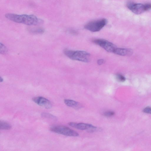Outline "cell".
<instances>
[{"label": "cell", "mask_w": 151, "mask_h": 151, "mask_svg": "<svg viewBox=\"0 0 151 151\" xmlns=\"http://www.w3.org/2000/svg\"><path fill=\"white\" fill-rule=\"evenodd\" d=\"M5 17L14 22L25 24L28 26L38 25L44 23L42 19L38 18L33 15H18L12 13L5 15Z\"/></svg>", "instance_id": "cell-1"}, {"label": "cell", "mask_w": 151, "mask_h": 151, "mask_svg": "<svg viewBox=\"0 0 151 151\" xmlns=\"http://www.w3.org/2000/svg\"><path fill=\"white\" fill-rule=\"evenodd\" d=\"M64 53L67 56L73 60L85 63L88 62L90 61V54L85 51L65 49Z\"/></svg>", "instance_id": "cell-2"}, {"label": "cell", "mask_w": 151, "mask_h": 151, "mask_svg": "<svg viewBox=\"0 0 151 151\" xmlns=\"http://www.w3.org/2000/svg\"><path fill=\"white\" fill-rule=\"evenodd\" d=\"M127 8L134 13L140 14L151 9V4H142L130 2L127 4Z\"/></svg>", "instance_id": "cell-3"}, {"label": "cell", "mask_w": 151, "mask_h": 151, "mask_svg": "<svg viewBox=\"0 0 151 151\" xmlns=\"http://www.w3.org/2000/svg\"><path fill=\"white\" fill-rule=\"evenodd\" d=\"M107 22V20L104 18L94 20L86 24L84 28L92 32H98L106 25Z\"/></svg>", "instance_id": "cell-4"}, {"label": "cell", "mask_w": 151, "mask_h": 151, "mask_svg": "<svg viewBox=\"0 0 151 151\" xmlns=\"http://www.w3.org/2000/svg\"><path fill=\"white\" fill-rule=\"evenodd\" d=\"M51 131L55 133L64 135L76 137L79 135L76 132L66 126H57L51 127Z\"/></svg>", "instance_id": "cell-5"}, {"label": "cell", "mask_w": 151, "mask_h": 151, "mask_svg": "<svg viewBox=\"0 0 151 151\" xmlns=\"http://www.w3.org/2000/svg\"><path fill=\"white\" fill-rule=\"evenodd\" d=\"M92 42L109 52L113 53L117 48L112 43L103 39H95L93 40Z\"/></svg>", "instance_id": "cell-6"}, {"label": "cell", "mask_w": 151, "mask_h": 151, "mask_svg": "<svg viewBox=\"0 0 151 151\" xmlns=\"http://www.w3.org/2000/svg\"><path fill=\"white\" fill-rule=\"evenodd\" d=\"M69 125L73 127L81 130H87L89 132H93L97 130V127L93 125L83 123H75L70 122Z\"/></svg>", "instance_id": "cell-7"}, {"label": "cell", "mask_w": 151, "mask_h": 151, "mask_svg": "<svg viewBox=\"0 0 151 151\" xmlns=\"http://www.w3.org/2000/svg\"><path fill=\"white\" fill-rule=\"evenodd\" d=\"M32 100L37 104L47 109H50L52 107L51 102L48 99L42 96L35 97L32 99Z\"/></svg>", "instance_id": "cell-8"}, {"label": "cell", "mask_w": 151, "mask_h": 151, "mask_svg": "<svg viewBox=\"0 0 151 151\" xmlns=\"http://www.w3.org/2000/svg\"><path fill=\"white\" fill-rule=\"evenodd\" d=\"M113 53L121 56H130L132 54L133 51L131 49L116 48Z\"/></svg>", "instance_id": "cell-9"}, {"label": "cell", "mask_w": 151, "mask_h": 151, "mask_svg": "<svg viewBox=\"0 0 151 151\" xmlns=\"http://www.w3.org/2000/svg\"><path fill=\"white\" fill-rule=\"evenodd\" d=\"M64 102L67 106L74 109H79L82 107L79 103L72 100L65 99L64 100Z\"/></svg>", "instance_id": "cell-10"}, {"label": "cell", "mask_w": 151, "mask_h": 151, "mask_svg": "<svg viewBox=\"0 0 151 151\" xmlns=\"http://www.w3.org/2000/svg\"><path fill=\"white\" fill-rule=\"evenodd\" d=\"M28 30L30 33L33 34H42L44 32V30L40 28H30Z\"/></svg>", "instance_id": "cell-11"}, {"label": "cell", "mask_w": 151, "mask_h": 151, "mask_svg": "<svg viewBox=\"0 0 151 151\" xmlns=\"http://www.w3.org/2000/svg\"><path fill=\"white\" fill-rule=\"evenodd\" d=\"M11 126L6 122L1 121L0 122V128L1 130H8L11 129Z\"/></svg>", "instance_id": "cell-12"}, {"label": "cell", "mask_w": 151, "mask_h": 151, "mask_svg": "<svg viewBox=\"0 0 151 151\" xmlns=\"http://www.w3.org/2000/svg\"><path fill=\"white\" fill-rule=\"evenodd\" d=\"M41 115L43 117L50 118L55 120L57 119V118L55 116L49 113H42Z\"/></svg>", "instance_id": "cell-13"}, {"label": "cell", "mask_w": 151, "mask_h": 151, "mask_svg": "<svg viewBox=\"0 0 151 151\" xmlns=\"http://www.w3.org/2000/svg\"><path fill=\"white\" fill-rule=\"evenodd\" d=\"M116 78L118 81L121 82H124L126 80L124 76L120 73H118L116 75Z\"/></svg>", "instance_id": "cell-14"}, {"label": "cell", "mask_w": 151, "mask_h": 151, "mask_svg": "<svg viewBox=\"0 0 151 151\" xmlns=\"http://www.w3.org/2000/svg\"><path fill=\"white\" fill-rule=\"evenodd\" d=\"M7 52V50L5 46L1 42L0 44V53L2 55L5 54Z\"/></svg>", "instance_id": "cell-15"}, {"label": "cell", "mask_w": 151, "mask_h": 151, "mask_svg": "<svg viewBox=\"0 0 151 151\" xmlns=\"http://www.w3.org/2000/svg\"><path fill=\"white\" fill-rule=\"evenodd\" d=\"M115 113L112 111H107L103 113V115L107 117H111L115 115Z\"/></svg>", "instance_id": "cell-16"}, {"label": "cell", "mask_w": 151, "mask_h": 151, "mask_svg": "<svg viewBox=\"0 0 151 151\" xmlns=\"http://www.w3.org/2000/svg\"><path fill=\"white\" fill-rule=\"evenodd\" d=\"M145 113L151 114V107H148L144 108L143 111Z\"/></svg>", "instance_id": "cell-17"}, {"label": "cell", "mask_w": 151, "mask_h": 151, "mask_svg": "<svg viewBox=\"0 0 151 151\" xmlns=\"http://www.w3.org/2000/svg\"><path fill=\"white\" fill-rule=\"evenodd\" d=\"M104 62V61L103 59H100L98 60L97 62V63L99 65H100L102 64Z\"/></svg>", "instance_id": "cell-18"}, {"label": "cell", "mask_w": 151, "mask_h": 151, "mask_svg": "<svg viewBox=\"0 0 151 151\" xmlns=\"http://www.w3.org/2000/svg\"><path fill=\"white\" fill-rule=\"evenodd\" d=\"M70 33L72 34L75 35L78 34V32L75 30L71 29L69 30Z\"/></svg>", "instance_id": "cell-19"}, {"label": "cell", "mask_w": 151, "mask_h": 151, "mask_svg": "<svg viewBox=\"0 0 151 151\" xmlns=\"http://www.w3.org/2000/svg\"><path fill=\"white\" fill-rule=\"evenodd\" d=\"M0 81H1V82H3V79L1 77V78H0Z\"/></svg>", "instance_id": "cell-20"}]
</instances>
